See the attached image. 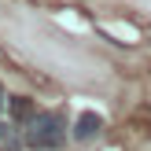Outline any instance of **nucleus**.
<instances>
[{"label":"nucleus","mask_w":151,"mask_h":151,"mask_svg":"<svg viewBox=\"0 0 151 151\" xmlns=\"http://www.w3.org/2000/svg\"><path fill=\"white\" fill-rule=\"evenodd\" d=\"M4 103H7V96H4V85H0V107H4Z\"/></svg>","instance_id":"obj_5"},{"label":"nucleus","mask_w":151,"mask_h":151,"mask_svg":"<svg viewBox=\"0 0 151 151\" xmlns=\"http://www.w3.org/2000/svg\"><path fill=\"white\" fill-rule=\"evenodd\" d=\"M100 129H103V118L96 114V111H85V114H78V122H74L70 137L78 140V144H88V140L100 137Z\"/></svg>","instance_id":"obj_2"},{"label":"nucleus","mask_w":151,"mask_h":151,"mask_svg":"<svg viewBox=\"0 0 151 151\" xmlns=\"http://www.w3.org/2000/svg\"><path fill=\"white\" fill-rule=\"evenodd\" d=\"M19 147H22V133L15 125L0 122V151H19Z\"/></svg>","instance_id":"obj_4"},{"label":"nucleus","mask_w":151,"mask_h":151,"mask_svg":"<svg viewBox=\"0 0 151 151\" xmlns=\"http://www.w3.org/2000/svg\"><path fill=\"white\" fill-rule=\"evenodd\" d=\"M7 111H11L15 122H29V118L37 114V107H33L29 96H11V100H7Z\"/></svg>","instance_id":"obj_3"},{"label":"nucleus","mask_w":151,"mask_h":151,"mask_svg":"<svg viewBox=\"0 0 151 151\" xmlns=\"http://www.w3.org/2000/svg\"><path fill=\"white\" fill-rule=\"evenodd\" d=\"M66 122H63V114H33L26 122V137H22V144L26 147H33V151H59L66 144Z\"/></svg>","instance_id":"obj_1"}]
</instances>
